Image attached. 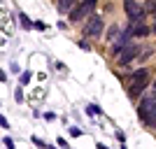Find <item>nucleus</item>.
<instances>
[{
	"instance_id": "obj_1",
	"label": "nucleus",
	"mask_w": 156,
	"mask_h": 149,
	"mask_svg": "<svg viewBox=\"0 0 156 149\" xmlns=\"http://www.w3.org/2000/svg\"><path fill=\"white\" fill-rule=\"evenodd\" d=\"M149 82H151V72L147 70V68H140V70L130 72V75H128V82H126L128 98H130V100H137V98H140L144 91H147Z\"/></svg>"
},
{
	"instance_id": "obj_2",
	"label": "nucleus",
	"mask_w": 156,
	"mask_h": 149,
	"mask_svg": "<svg viewBox=\"0 0 156 149\" xmlns=\"http://www.w3.org/2000/svg\"><path fill=\"white\" fill-rule=\"evenodd\" d=\"M96 5H98V0H79L77 5L70 9V21L77 23L82 19H89L93 14V9H96Z\"/></svg>"
},
{
	"instance_id": "obj_3",
	"label": "nucleus",
	"mask_w": 156,
	"mask_h": 149,
	"mask_svg": "<svg viewBox=\"0 0 156 149\" xmlns=\"http://www.w3.org/2000/svg\"><path fill=\"white\" fill-rule=\"evenodd\" d=\"M103 30H105L103 16H100V14H91L89 21H86V26H84V35L86 37H100Z\"/></svg>"
},
{
	"instance_id": "obj_4",
	"label": "nucleus",
	"mask_w": 156,
	"mask_h": 149,
	"mask_svg": "<svg viewBox=\"0 0 156 149\" xmlns=\"http://www.w3.org/2000/svg\"><path fill=\"white\" fill-rule=\"evenodd\" d=\"M124 9L130 21H144V7L137 0H124Z\"/></svg>"
},
{
	"instance_id": "obj_5",
	"label": "nucleus",
	"mask_w": 156,
	"mask_h": 149,
	"mask_svg": "<svg viewBox=\"0 0 156 149\" xmlns=\"http://www.w3.org/2000/svg\"><path fill=\"white\" fill-rule=\"evenodd\" d=\"M154 107H156V91H151V93H147V96L140 100V105H137V117H140V121H142Z\"/></svg>"
},
{
	"instance_id": "obj_6",
	"label": "nucleus",
	"mask_w": 156,
	"mask_h": 149,
	"mask_svg": "<svg viewBox=\"0 0 156 149\" xmlns=\"http://www.w3.org/2000/svg\"><path fill=\"white\" fill-rule=\"evenodd\" d=\"M130 37H133V35H130V30L126 28V30L121 33V35H119V37L114 40V42H112V56H119V54L124 51L126 47L130 44Z\"/></svg>"
},
{
	"instance_id": "obj_7",
	"label": "nucleus",
	"mask_w": 156,
	"mask_h": 149,
	"mask_svg": "<svg viewBox=\"0 0 156 149\" xmlns=\"http://www.w3.org/2000/svg\"><path fill=\"white\" fill-rule=\"evenodd\" d=\"M137 54H140V49H137L135 44H128L124 51L117 56V63H119V65H128L130 61H135V59H137Z\"/></svg>"
},
{
	"instance_id": "obj_8",
	"label": "nucleus",
	"mask_w": 156,
	"mask_h": 149,
	"mask_svg": "<svg viewBox=\"0 0 156 149\" xmlns=\"http://www.w3.org/2000/svg\"><path fill=\"white\" fill-rule=\"evenodd\" d=\"M128 30L133 37H147L151 33V28L144 23V21H128Z\"/></svg>"
},
{
	"instance_id": "obj_9",
	"label": "nucleus",
	"mask_w": 156,
	"mask_h": 149,
	"mask_svg": "<svg viewBox=\"0 0 156 149\" xmlns=\"http://www.w3.org/2000/svg\"><path fill=\"white\" fill-rule=\"evenodd\" d=\"M77 5V0H58V12H70Z\"/></svg>"
},
{
	"instance_id": "obj_10",
	"label": "nucleus",
	"mask_w": 156,
	"mask_h": 149,
	"mask_svg": "<svg viewBox=\"0 0 156 149\" xmlns=\"http://www.w3.org/2000/svg\"><path fill=\"white\" fill-rule=\"evenodd\" d=\"M142 121L147 123V126H156V107H154V110H151L149 114H147V117L142 119Z\"/></svg>"
},
{
	"instance_id": "obj_11",
	"label": "nucleus",
	"mask_w": 156,
	"mask_h": 149,
	"mask_svg": "<svg viewBox=\"0 0 156 149\" xmlns=\"http://www.w3.org/2000/svg\"><path fill=\"white\" fill-rule=\"evenodd\" d=\"M86 112H89V117H98V114H103V110H100L98 105H89V107H86Z\"/></svg>"
},
{
	"instance_id": "obj_12",
	"label": "nucleus",
	"mask_w": 156,
	"mask_h": 149,
	"mask_svg": "<svg viewBox=\"0 0 156 149\" xmlns=\"http://www.w3.org/2000/svg\"><path fill=\"white\" fill-rule=\"evenodd\" d=\"M19 19H21V26L26 28V30H28V28H33V23H30V21H28V16H26V14H23V12H19Z\"/></svg>"
},
{
	"instance_id": "obj_13",
	"label": "nucleus",
	"mask_w": 156,
	"mask_h": 149,
	"mask_svg": "<svg viewBox=\"0 0 156 149\" xmlns=\"http://www.w3.org/2000/svg\"><path fill=\"white\" fill-rule=\"evenodd\" d=\"M144 12H151L156 16V0H149V2H147V7H144Z\"/></svg>"
},
{
	"instance_id": "obj_14",
	"label": "nucleus",
	"mask_w": 156,
	"mask_h": 149,
	"mask_svg": "<svg viewBox=\"0 0 156 149\" xmlns=\"http://www.w3.org/2000/svg\"><path fill=\"white\" fill-rule=\"evenodd\" d=\"M107 40H110V42H114V40H117V28H114V26L107 30Z\"/></svg>"
},
{
	"instance_id": "obj_15",
	"label": "nucleus",
	"mask_w": 156,
	"mask_h": 149,
	"mask_svg": "<svg viewBox=\"0 0 156 149\" xmlns=\"http://www.w3.org/2000/svg\"><path fill=\"white\" fill-rule=\"evenodd\" d=\"M70 135L72 137H79V135H82V130H79L77 126H72V128H70Z\"/></svg>"
},
{
	"instance_id": "obj_16",
	"label": "nucleus",
	"mask_w": 156,
	"mask_h": 149,
	"mask_svg": "<svg viewBox=\"0 0 156 149\" xmlns=\"http://www.w3.org/2000/svg\"><path fill=\"white\" fill-rule=\"evenodd\" d=\"M28 82H30V72H23L21 75V84H28Z\"/></svg>"
},
{
	"instance_id": "obj_17",
	"label": "nucleus",
	"mask_w": 156,
	"mask_h": 149,
	"mask_svg": "<svg viewBox=\"0 0 156 149\" xmlns=\"http://www.w3.org/2000/svg\"><path fill=\"white\" fill-rule=\"evenodd\" d=\"M0 126H2V128H9V121H7L2 114H0Z\"/></svg>"
},
{
	"instance_id": "obj_18",
	"label": "nucleus",
	"mask_w": 156,
	"mask_h": 149,
	"mask_svg": "<svg viewBox=\"0 0 156 149\" xmlns=\"http://www.w3.org/2000/svg\"><path fill=\"white\" fill-rule=\"evenodd\" d=\"M14 98H16V103H21V100H23V93H21V89H16V93H14Z\"/></svg>"
},
{
	"instance_id": "obj_19",
	"label": "nucleus",
	"mask_w": 156,
	"mask_h": 149,
	"mask_svg": "<svg viewBox=\"0 0 156 149\" xmlns=\"http://www.w3.org/2000/svg\"><path fill=\"white\" fill-rule=\"evenodd\" d=\"M5 147H7V149H14V142H12V137H5Z\"/></svg>"
},
{
	"instance_id": "obj_20",
	"label": "nucleus",
	"mask_w": 156,
	"mask_h": 149,
	"mask_svg": "<svg viewBox=\"0 0 156 149\" xmlns=\"http://www.w3.org/2000/svg\"><path fill=\"white\" fill-rule=\"evenodd\" d=\"M44 119H47V121H54V119H56V114H54V112H47Z\"/></svg>"
},
{
	"instance_id": "obj_21",
	"label": "nucleus",
	"mask_w": 156,
	"mask_h": 149,
	"mask_svg": "<svg viewBox=\"0 0 156 149\" xmlns=\"http://www.w3.org/2000/svg\"><path fill=\"white\" fill-rule=\"evenodd\" d=\"M0 82H7V72L5 70H0Z\"/></svg>"
},
{
	"instance_id": "obj_22",
	"label": "nucleus",
	"mask_w": 156,
	"mask_h": 149,
	"mask_svg": "<svg viewBox=\"0 0 156 149\" xmlns=\"http://www.w3.org/2000/svg\"><path fill=\"white\" fill-rule=\"evenodd\" d=\"M98 149H110V147H107V144H103V142H100V144H98Z\"/></svg>"
},
{
	"instance_id": "obj_23",
	"label": "nucleus",
	"mask_w": 156,
	"mask_h": 149,
	"mask_svg": "<svg viewBox=\"0 0 156 149\" xmlns=\"http://www.w3.org/2000/svg\"><path fill=\"white\" fill-rule=\"evenodd\" d=\"M151 33H156V21H154V26H151Z\"/></svg>"
},
{
	"instance_id": "obj_24",
	"label": "nucleus",
	"mask_w": 156,
	"mask_h": 149,
	"mask_svg": "<svg viewBox=\"0 0 156 149\" xmlns=\"http://www.w3.org/2000/svg\"><path fill=\"white\" fill-rule=\"evenodd\" d=\"M154 91H156V82H154Z\"/></svg>"
}]
</instances>
